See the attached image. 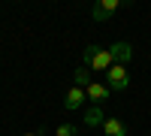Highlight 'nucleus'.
Returning a JSON list of instances; mask_svg holds the SVG:
<instances>
[{"mask_svg": "<svg viewBox=\"0 0 151 136\" xmlns=\"http://www.w3.org/2000/svg\"><path fill=\"white\" fill-rule=\"evenodd\" d=\"M118 6H121V0H97L94 9H91V18L94 21H106V18H112L118 12Z\"/></svg>", "mask_w": 151, "mask_h": 136, "instance_id": "3", "label": "nucleus"}, {"mask_svg": "<svg viewBox=\"0 0 151 136\" xmlns=\"http://www.w3.org/2000/svg\"><path fill=\"white\" fill-rule=\"evenodd\" d=\"M109 85H103V82H91V85H88V88H85V97H88V100H91L94 106H103L106 100H109Z\"/></svg>", "mask_w": 151, "mask_h": 136, "instance_id": "4", "label": "nucleus"}, {"mask_svg": "<svg viewBox=\"0 0 151 136\" xmlns=\"http://www.w3.org/2000/svg\"><path fill=\"white\" fill-rule=\"evenodd\" d=\"M55 136H79V130H76L73 124H60V127L55 130Z\"/></svg>", "mask_w": 151, "mask_h": 136, "instance_id": "10", "label": "nucleus"}, {"mask_svg": "<svg viewBox=\"0 0 151 136\" xmlns=\"http://www.w3.org/2000/svg\"><path fill=\"white\" fill-rule=\"evenodd\" d=\"M21 136H42V133H40V130H33V133H21Z\"/></svg>", "mask_w": 151, "mask_h": 136, "instance_id": "11", "label": "nucleus"}, {"mask_svg": "<svg viewBox=\"0 0 151 136\" xmlns=\"http://www.w3.org/2000/svg\"><path fill=\"white\" fill-rule=\"evenodd\" d=\"M103 133L106 136H127V127H124V121H118V118H106L103 121Z\"/></svg>", "mask_w": 151, "mask_h": 136, "instance_id": "7", "label": "nucleus"}, {"mask_svg": "<svg viewBox=\"0 0 151 136\" xmlns=\"http://www.w3.org/2000/svg\"><path fill=\"white\" fill-rule=\"evenodd\" d=\"M103 121H106V115H103V106H91V109L85 112V124H88V127H100Z\"/></svg>", "mask_w": 151, "mask_h": 136, "instance_id": "8", "label": "nucleus"}, {"mask_svg": "<svg viewBox=\"0 0 151 136\" xmlns=\"http://www.w3.org/2000/svg\"><path fill=\"white\" fill-rule=\"evenodd\" d=\"M73 82H76V88H88L94 79H91V70H88L85 64H79L76 67V73H73Z\"/></svg>", "mask_w": 151, "mask_h": 136, "instance_id": "9", "label": "nucleus"}, {"mask_svg": "<svg viewBox=\"0 0 151 136\" xmlns=\"http://www.w3.org/2000/svg\"><path fill=\"white\" fill-rule=\"evenodd\" d=\"M109 55H112L115 64H124V67H127V60L133 58V45H130V42H115V45L109 48Z\"/></svg>", "mask_w": 151, "mask_h": 136, "instance_id": "5", "label": "nucleus"}, {"mask_svg": "<svg viewBox=\"0 0 151 136\" xmlns=\"http://www.w3.org/2000/svg\"><path fill=\"white\" fill-rule=\"evenodd\" d=\"M82 64L88 67V70H97V73H106L115 60H112V55H109V48H100V45H88L85 48V55H82Z\"/></svg>", "mask_w": 151, "mask_h": 136, "instance_id": "1", "label": "nucleus"}, {"mask_svg": "<svg viewBox=\"0 0 151 136\" xmlns=\"http://www.w3.org/2000/svg\"><path fill=\"white\" fill-rule=\"evenodd\" d=\"M85 100H88V97H85V88H76V85H73V88L67 91V97H64V109L73 112V109H79Z\"/></svg>", "mask_w": 151, "mask_h": 136, "instance_id": "6", "label": "nucleus"}, {"mask_svg": "<svg viewBox=\"0 0 151 136\" xmlns=\"http://www.w3.org/2000/svg\"><path fill=\"white\" fill-rule=\"evenodd\" d=\"M106 85H109V91H127V85H130L127 67L124 64H112L106 70Z\"/></svg>", "mask_w": 151, "mask_h": 136, "instance_id": "2", "label": "nucleus"}]
</instances>
